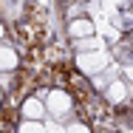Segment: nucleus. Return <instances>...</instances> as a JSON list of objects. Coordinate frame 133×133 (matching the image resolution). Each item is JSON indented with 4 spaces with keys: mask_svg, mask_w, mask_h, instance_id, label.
I'll return each instance as SVG.
<instances>
[{
    "mask_svg": "<svg viewBox=\"0 0 133 133\" xmlns=\"http://www.w3.org/2000/svg\"><path fill=\"white\" fill-rule=\"evenodd\" d=\"M77 54H91V51H102V40L99 37H85V40H77Z\"/></svg>",
    "mask_w": 133,
    "mask_h": 133,
    "instance_id": "obj_8",
    "label": "nucleus"
},
{
    "mask_svg": "<svg viewBox=\"0 0 133 133\" xmlns=\"http://www.w3.org/2000/svg\"><path fill=\"white\" fill-rule=\"evenodd\" d=\"M77 65H79V71L85 77H96V74H102L108 68V54L105 51H91V54H77Z\"/></svg>",
    "mask_w": 133,
    "mask_h": 133,
    "instance_id": "obj_2",
    "label": "nucleus"
},
{
    "mask_svg": "<svg viewBox=\"0 0 133 133\" xmlns=\"http://www.w3.org/2000/svg\"><path fill=\"white\" fill-rule=\"evenodd\" d=\"M23 119H28V122H43V119H45V105H43L37 96L26 99V102H23Z\"/></svg>",
    "mask_w": 133,
    "mask_h": 133,
    "instance_id": "obj_3",
    "label": "nucleus"
},
{
    "mask_svg": "<svg viewBox=\"0 0 133 133\" xmlns=\"http://www.w3.org/2000/svg\"><path fill=\"white\" fill-rule=\"evenodd\" d=\"M68 34L74 40H85V37H94V20H85V17H77L68 23Z\"/></svg>",
    "mask_w": 133,
    "mask_h": 133,
    "instance_id": "obj_4",
    "label": "nucleus"
},
{
    "mask_svg": "<svg viewBox=\"0 0 133 133\" xmlns=\"http://www.w3.org/2000/svg\"><path fill=\"white\" fill-rule=\"evenodd\" d=\"M3 37H6V28H3V23H0V40H3Z\"/></svg>",
    "mask_w": 133,
    "mask_h": 133,
    "instance_id": "obj_12",
    "label": "nucleus"
},
{
    "mask_svg": "<svg viewBox=\"0 0 133 133\" xmlns=\"http://www.w3.org/2000/svg\"><path fill=\"white\" fill-rule=\"evenodd\" d=\"M43 125H45V133H65V128L59 125V122H54V119H43Z\"/></svg>",
    "mask_w": 133,
    "mask_h": 133,
    "instance_id": "obj_10",
    "label": "nucleus"
},
{
    "mask_svg": "<svg viewBox=\"0 0 133 133\" xmlns=\"http://www.w3.org/2000/svg\"><path fill=\"white\" fill-rule=\"evenodd\" d=\"M113 79H119V65H116V62H113V65H108L102 74H96V77H94L91 82H94L99 91H105V88H108V85H110Z\"/></svg>",
    "mask_w": 133,
    "mask_h": 133,
    "instance_id": "obj_7",
    "label": "nucleus"
},
{
    "mask_svg": "<svg viewBox=\"0 0 133 133\" xmlns=\"http://www.w3.org/2000/svg\"><path fill=\"white\" fill-rule=\"evenodd\" d=\"M105 99L108 102H113V105H119V102H125L128 99V82H122V79H113L110 85H108L105 91Z\"/></svg>",
    "mask_w": 133,
    "mask_h": 133,
    "instance_id": "obj_5",
    "label": "nucleus"
},
{
    "mask_svg": "<svg viewBox=\"0 0 133 133\" xmlns=\"http://www.w3.org/2000/svg\"><path fill=\"white\" fill-rule=\"evenodd\" d=\"M43 105H45V116L48 119H54V122H65V119H71V108H74V102H71V96L65 94V91H48L45 94V99H43Z\"/></svg>",
    "mask_w": 133,
    "mask_h": 133,
    "instance_id": "obj_1",
    "label": "nucleus"
},
{
    "mask_svg": "<svg viewBox=\"0 0 133 133\" xmlns=\"http://www.w3.org/2000/svg\"><path fill=\"white\" fill-rule=\"evenodd\" d=\"M65 133H91V130H88L85 125H79V122H71V125L65 128Z\"/></svg>",
    "mask_w": 133,
    "mask_h": 133,
    "instance_id": "obj_11",
    "label": "nucleus"
},
{
    "mask_svg": "<svg viewBox=\"0 0 133 133\" xmlns=\"http://www.w3.org/2000/svg\"><path fill=\"white\" fill-rule=\"evenodd\" d=\"M0 99H3V88H0Z\"/></svg>",
    "mask_w": 133,
    "mask_h": 133,
    "instance_id": "obj_13",
    "label": "nucleus"
},
{
    "mask_svg": "<svg viewBox=\"0 0 133 133\" xmlns=\"http://www.w3.org/2000/svg\"><path fill=\"white\" fill-rule=\"evenodd\" d=\"M20 133H45V125L43 122H28V119H23L20 122Z\"/></svg>",
    "mask_w": 133,
    "mask_h": 133,
    "instance_id": "obj_9",
    "label": "nucleus"
},
{
    "mask_svg": "<svg viewBox=\"0 0 133 133\" xmlns=\"http://www.w3.org/2000/svg\"><path fill=\"white\" fill-rule=\"evenodd\" d=\"M14 68H17V51L11 45H0V71L11 74Z\"/></svg>",
    "mask_w": 133,
    "mask_h": 133,
    "instance_id": "obj_6",
    "label": "nucleus"
}]
</instances>
